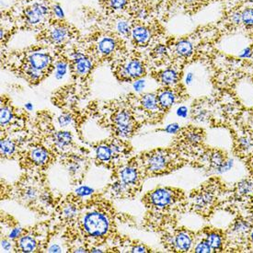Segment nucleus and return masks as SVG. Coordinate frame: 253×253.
<instances>
[{
    "mask_svg": "<svg viewBox=\"0 0 253 253\" xmlns=\"http://www.w3.org/2000/svg\"><path fill=\"white\" fill-rule=\"evenodd\" d=\"M84 228L92 237H100L106 234L109 229V221L103 213L92 212L87 213L84 218Z\"/></svg>",
    "mask_w": 253,
    "mask_h": 253,
    "instance_id": "obj_1",
    "label": "nucleus"
},
{
    "mask_svg": "<svg viewBox=\"0 0 253 253\" xmlns=\"http://www.w3.org/2000/svg\"><path fill=\"white\" fill-rule=\"evenodd\" d=\"M49 14V7L44 3L35 2L24 11V21L29 26L40 24Z\"/></svg>",
    "mask_w": 253,
    "mask_h": 253,
    "instance_id": "obj_2",
    "label": "nucleus"
},
{
    "mask_svg": "<svg viewBox=\"0 0 253 253\" xmlns=\"http://www.w3.org/2000/svg\"><path fill=\"white\" fill-rule=\"evenodd\" d=\"M114 123H115L117 132L122 136L126 137L132 133V130H133L132 117L126 111H121L116 114L114 117Z\"/></svg>",
    "mask_w": 253,
    "mask_h": 253,
    "instance_id": "obj_3",
    "label": "nucleus"
},
{
    "mask_svg": "<svg viewBox=\"0 0 253 253\" xmlns=\"http://www.w3.org/2000/svg\"><path fill=\"white\" fill-rule=\"evenodd\" d=\"M28 60H29V67L42 72L44 69H46L47 67L50 66L52 58L48 53L34 52L30 54Z\"/></svg>",
    "mask_w": 253,
    "mask_h": 253,
    "instance_id": "obj_4",
    "label": "nucleus"
},
{
    "mask_svg": "<svg viewBox=\"0 0 253 253\" xmlns=\"http://www.w3.org/2000/svg\"><path fill=\"white\" fill-rule=\"evenodd\" d=\"M172 193L167 189H158L150 194V202L154 207L163 208L172 203Z\"/></svg>",
    "mask_w": 253,
    "mask_h": 253,
    "instance_id": "obj_5",
    "label": "nucleus"
},
{
    "mask_svg": "<svg viewBox=\"0 0 253 253\" xmlns=\"http://www.w3.org/2000/svg\"><path fill=\"white\" fill-rule=\"evenodd\" d=\"M70 34L69 28L66 25L58 24L52 27L47 34V38L53 44H61L68 39Z\"/></svg>",
    "mask_w": 253,
    "mask_h": 253,
    "instance_id": "obj_6",
    "label": "nucleus"
},
{
    "mask_svg": "<svg viewBox=\"0 0 253 253\" xmlns=\"http://www.w3.org/2000/svg\"><path fill=\"white\" fill-rule=\"evenodd\" d=\"M169 163L168 156L163 152L154 153L147 160L148 169L152 172H160L163 171Z\"/></svg>",
    "mask_w": 253,
    "mask_h": 253,
    "instance_id": "obj_7",
    "label": "nucleus"
},
{
    "mask_svg": "<svg viewBox=\"0 0 253 253\" xmlns=\"http://www.w3.org/2000/svg\"><path fill=\"white\" fill-rule=\"evenodd\" d=\"M145 74V67L137 59L129 61L123 67V75L128 79H138Z\"/></svg>",
    "mask_w": 253,
    "mask_h": 253,
    "instance_id": "obj_8",
    "label": "nucleus"
},
{
    "mask_svg": "<svg viewBox=\"0 0 253 253\" xmlns=\"http://www.w3.org/2000/svg\"><path fill=\"white\" fill-rule=\"evenodd\" d=\"M131 35L133 42L139 45H146L151 39V31L150 29L144 25H136L132 28Z\"/></svg>",
    "mask_w": 253,
    "mask_h": 253,
    "instance_id": "obj_9",
    "label": "nucleus"
},
{
    "mask_svg": "<svg viewBox=\"0 0 253 253\" xmlns=\"http://www.w3.org/2000/svg\"><path fill=\"white\" fill-rule=\"evenodd\" d=\"M74 68L76 73L80 76H84L88 73L92 67L91 61L82 53H75L73 57Z\"/></svg>",
    "mask_w": 253,
    "mask_h": 253,
    "instance_id": "obj_10",
    "label": "nucleus"
},
{
    "mask_svg": "<svg viewBox=\"0 0 253 253\" xmlns=\"http://www.w3.org/2000/svg\"><path fill=\"white\" fill-rule=\"evenodd\" d=\"M213 193L211 191L206 190L196 194V196L193 199V204L197 209L205 210L213 205Z\"/></svg>",
    "mask_w": 253,
    "mask_h": 253,
    "instance_id": "obj_11",
    "label": "nucleus"
},
{
    "mask_svg": "<svg viewBox=\"0 0 253 253\" xmlns=\"http://www.w3.org/2000/svg\"><path fill=\"white\" fill-rule=\"evenodd\" d=\"M116 45H117V42L114 38L111 36H103L98 42L97 49H98L99 53L101 54L108 55L114 52L116 48Z\"/></svg>",
    "mask_w": 253,
    "mask_h": 253,
    "instance_id": "obj_12",
    "label": "nucleus"
},
{
    "mask_svg": "<svg viewBox=\"0 0 253 253\" xmlns=\"http://www.w3.org/2000/svg\"><path fill=\"white\" fill-rule=\"evenodd\" d=\"M176 100V95L171 89H163L158 94L159 105L163 109H169L173 105Z\"/></svg>",
    "mask_w": 253,
    "mask_h": 253,
    "instance_id": "obj_13",
    "label": "nucleus"
},
{
    "mask_svg": "<svg viewBox=\"0 0 253 253\" xmlns=\"http://www.w3.org/2000/svg\"><path fill=\"white\" fill-rule=\"evenodd\" d=\"M174 245L177 250L180 252H187L192 246V239L191 236L186 232H180L174 240Z\"/></svg>",
    "mask_w": 253,
    "mask_h": 253,
    "instance_id": "obj_14",
    "label": "nucleus"
},
{
    "mask_svg": "<svg viewBox=\"0 0 253 253\" xmlns=\"http://www.w3.org/2000/svg\"><path fill=\"white\" fill-rule=\"evenodd\" d=\"M175 52L181 57H189L193 53V43L186 39L180 40L175 45Z\"/></svg>",
    "mask_w": 253,
    "mask_h": 253,
    "instance_id": "obj_15",
    "label": "nucleus"
},
{
    "mask_svg": "<svg viewBox=\"0 0 253 253\" xmlns=\"http://www.w3.org/2000/svg\"><path fill=\"white\" fill-rule=\"evenodd\" d=\"M138 179V172L133 167H126L121 171V180L126 185L134 184Z\"/></svg>",
    "mask_w": 253,
    "mask_h": 253,
    "instance_id": "obj_16",
    "label": "nucleus"
},
{
    "mask_svg": "<svg viewBox=\"0 0 253 253\" xmlns=\"http://www.w3.org/2000/svg\"><path fill=\"white\" fill-rule=\"evenodd\" d=\"M160 78L162 84L166 86H171L178 82L179 74L173 68H168L163 72H161Z\"/></svg>",
    "mask_w": 253,
    "mask_h": 253,
    "instance_id": "obj_17",
    "label": "nucleus"
},
{
    "mask_svg": "<svg viewBox=\"0 0 253 253\" xmlns=\"http://www.w3.org/2000/svg\"><path fill=\"white\" fill-rule=\"evenodd\" d=\"M31 158L34 161V163L38 164V165H42L45 164L48 159H49V155L47 150L42 147H36L31 153Z\"/></svg>",
    "mask_w": 253,
    "mask_h": 253,
    "instance_id": "obj_18",
    "label": "nucleus"
},
{
    "mask_svg": "<svg viewBox=\"0 0 253 253\" xmlns=\"http://www.w3.org/2000/svg\"><path fill=\"white\" fill-rule=\"evenodd\" d=\"M237 193L241 197H249L253 194V180H243L238 183Z\"/></svg>",
    "mask_w": 253,
    "mask_h": 253,
    "instance_id": "obj_19",
    "label": "nucleus"
},
{
    "mask_svg": "<svg viewBox=\"0 0 253 253\" xmlns=\"http://www.w3.org/2000/svg\"><path fill=\"white\" fill-rule=\"evenodd\" d=\"M141 103L146 108L147 110L149 111H155L159 108V101H158V96H156L153 93L146 94L142 100H141Z\"/></svg>",
    "mask_w": 253,
    "mask_h": 253,
    "instance_id": "obj_20",
    "label": "nucleus"
},
{
    "mask_svg": "<svg viewBox=\"0 0 253 253\" xmlns=\"http://www.w3.org/2000/svg\"><path fill=\"white\" fill-rule=\"evenodd\" d=\"M132 25L131 22L126 19H120L116 21L115 24V30L120 35L126 36L128 34H131L132 32Z\"/></svg>",
    "mask_w": 253,
    "mask_h": 253,
    "instance_id": "obj_21",
    "label": "nucleus"
},
{
    "mask_svg": "<svg viewBox=\"0 0 253 253\" xmlns=\"http://www.w3.org/2000/svg\"><path fill=\"white\" fill-rule=\"evenodd\" d=\"M20 250L24 253H32L36 249V242L30 236H24L20 240Z\"/></svg>",
    "mask_w": 253,
    "mask_h": 253,
    "instance_id": "obj_22",
    "label": "nucleus"
},
{
    "mask_svg": "<svg viewBox=\"0 0 253 253\" xmlns=\"http://www.w3.org/2000/svg\"><path fill=\"white\" fill-rule=\"evenodd\" d=\"M226 161L225 158L223 157V155L220 152H214L210 156L209 162H210V166L215 171H218L220 168L224 164V162Z\"/></svg>",
    "mask_w": 253,
    "mask_h": 253,
    "instance_id": "obj_23",
    "label": "nucleus"
},
{
    "mask_svg": "<svg viewBox=\"0 0 253 253\" xmlns=\"http://www.w3.org/2000/svg\"><path fill=\"white\" fill-rule=\"evenodd\" d=\"M207 241L208 242V244L211 246L213 251L221 250L222 245H223L222 237L220 236L219 234L217 233L209 234L208 237H207Z\"/></svg>",
    "mask_w": 253,
    "mask_h": 253,
    "instance_id": "obj_24",
    "label": "nucleus"
},
{
    "mask_svg": "<svg viewBox=\"0 0 253 253\" xmlns=\"http://www.w3.org/2000/svg\"><path fill=\"white\" fill-rule=\"evenodd\" d=\"M54 139H55V143L59 147H67L72 141V135L68 132H59L55 134Z\"/></svg>",
    "mask_w": 253,
    "mask_h": 253,
    "instance_id": "obj_25",
    "label": "nucleus"
},
{
    "mask_svg": "<svg viewBox=\"0 0 253 253\" xmlns=\"http://www.w3.org/2000/svg\"><path fill=\"white\" fill-rule=\"evenodd\" d=\"M128 2L129 0H106V5L111 10L119 11L127 7Z\"/></svg>",
    "mask_w": 253,
    "mask_h": 253,
    "instance_id": "obj_26",
    "label": "nucleus"
},
{
    "mask_svg": "<svg viewBox=\"0 0 253 253\" xmlns=\"http://www.w3.org/2000/svg\"><path fill=\"white\" fill-rule=\"evenodd\" d=\"M97 158L100 161H108L112 157V149L107 146H100L96 150Z\"/></svg>",
    "mask_w": 253,
    "mask_h": 253,
    "instance_id": "obj_27",
    "label": "nucleus"
},
{
    "mask_svg": "<svg viewBox=\"0 0 253 253\" xmlns=\"http://www.w3.org/2000/svg\"><path fill=\"white\" fill-rule=\"evenodd\" d=\"M242 23L246 27H253V7H246L241 12Z\"/></svg>",
    "mask_w": 253,
    "mask_h": 253,
    "instance_id": "obj_28",
    "label": "nucleus"
},
{
    "mask_svg": "<svg viewBox=\"0 0 253 253\" xmlns=\"http://www.w3.org/2000/svg\"><path fill=\"white\" fill-rule=\"evenodd\" d=\"M186 139L193 145L200 143L203 139V133L198 130H192L186 133Z\"/></svg>",
    "mask_w": 253,
    "mask_h": 253,
    "instance_id": "obj_29",
    "label": "nucleus"
},
{
    "mask_svg": "<svg viewBox=\"0 0 253 253\" xmlns=\"http://www.w3.org/2000/svg\"><path fill=\"white\" fill-rule=\"evenodd\" d=\"M15 150V145L10 140H2L1 141V153L2 155H10Z\"/></svg>",
    "mask_w": 253,
    "mask_h": 253,
    "instance_id": "obj_30",
    "label": "nucleus"
},
{
    "mask_svg": "<svg viewBox=\"0 0 253 253\" xmlns=\"http://www.w3.org/2000/svg\"><path fill=\"white\" fill-rule=\"evenodd\" d=\"M12 118V111L8 107H2L1 109V125L6 126Z\"/></svg>",
    "mask_w": 253,
    "mask_h": 253,
    "instance_id": "obj_31",
    "label": "nucleus"
},
{
    "mask_svg": "<svg viewBox=\"0 0 253 253\" xmlns=\"http://www.w3.org/2000/svg\"><path fill=\"white\" fill-rule=\"evenodd\" d=\"M67 64H66L65 62H63V61L59 62V63L56 65V75H55L56 79H57V80H61V79L66 75V73H67Z\"/></svg>",
    "mask_w": 253,
    "mask_h": 253,
    "instance_id": "obj_32",
    "label": "nucleus"
},
{
    "mask_svg": "<svg viewBox=\"0 0 253 253\" xmlns=\"http://www.w3.org/2000/svg\"><path fill=\"white\" fill-rule=\"evenodd\" d=\"M195 253H212V248L208 244L207 241H202L197 246L195 247Z\"/></svg>",
    "mask_w": 253,
    "mask_h": 253,
    "instance_id": "obj_33",
    "label": "nucleus"
},
{
    "mask_svg": "<svg viewBox=\"0 0 253 253\" xmlns=\"http://www.w3.org/2000/svg\"><path fill=\"white\" fill-rule=\"evenodd\" d=\"M249 224L245 222V221H238L236 224H235V226H234L233 230L234 231H236V232H245L247 231L248 229H249Z\"/></svg>",
    "mask_w": 253,
    "mask_h": 253,
    "instance_id": "obj_34",
    "label": "nucleus"
},
{
    "mask_svg": "<svg viewBox=\"0 0 253 253\" xmlns=\"http://www.w3.org/2000/svg\"><path fill=\"white\" fill-rule=\"evenodd\" d=\"M230 21L235 24V25H240L242 23V19H241V12L240 11H233L230 14Z\"/></svg>",
    "mask_w": 253,
    "mask_h": 253,
    "instance_id": "obj_35",
    "label": "nucleus"
},
{
    "mask_svg": "<svg viewBox=\"0 0 253 253\" xmlns=\"http://www.w3.org/2000/svg\"><path fill=\"white\" fill-rule=\"evenodd\" d=\"M233 160H226V161L224 162V164H223L222 167L220 168L219 170H218L217 172H219V173H224V172H227V171H228L229 169H231V168L233 167Z\"/></svg>",
    "mask_w": 253,
    "mask_h": 253,
    "instance_id": "obj_36",
    "label": "nucleus"
},
{
    "mask_svg": "<svg viewBox=\"0 0 253 253\" xmlns=\"http://www.w3.org/2000/svg\"><path fill=\"white\" fill-rule=\"evenodd\" d=\"M53 14L55 15V17H56V18L61 19V20L65 18V13H64V10H63V8H62V7H61L60 5H58V4H55V5H53Z\"/></svg>",
    "mask_w": 253,
    "mask_h": 253,
    "instance_id": "obj_37",
    "label": "nucleus"
},
{
    "mask_svg": "<svg viewBox=\"0 0 253 253\" xmlns=\"http://www.w3.org/2000/svg\"><path fill=\"white\" fill-rule=\"evenodd\" d=\"M153 52L157 57L163 56V55H165L167 53L166 46H165V45H163V44H160V45L156 46V48L154 49Z\"/></svg>",
    "mask_w": 253,
    "mask_h": 253,
    "instance_id": "obj_38",
    "label": "nucleus"
},
{
    "mask_svg": "<svg viewBox=\"0 0 253 253\" xmlns=\"http://www.w3.org/2000/svg\"><path fill=\"white\" fill-rule=\"evenodd\" d=\"M58 122H59V125H60L61 126H67V125L71 122V116L68 115V114L62 115V116L59 117Z\"/></svg>",
    "mask_w": 253,
    "mask_h": 253,
    "instance_id": "obj_39",
    "label": "nucleus"
},
{
    "mask_svg": "<svg viewBox=\"0 0 253 253\" xmlns=\"http://www.w3.org/2000/svg\"><path fill=\"white\" fill-rule=\"evenodd\" d=\"M92 192L93 191L90 188H88L87 186L80 187V189L77 190V193L80 195V196H86V195L92 193Z\"/></svg>",
    "mask_w": 253,
    "mask_h": 253,
    "instance_id": "obj_40",
    "label": "nucleus"
},
{
    "mask_svg": "<svg viewBox=\"0 0 253 253\" xmlns=\"http://www.w3.org/2000/svg\"><path fill=\"white\" fill-rule=\"evenodd\" d=\"M165 130L167 133H178L180 130V126L178 124H171V125H169Z\"/></svg>",
    "mask_w": 253,
    "mask_h": 253,
    "instance_id": "obj_41",
    "label": "nucleus"
},
{
    "mask_svg": "<svg viewBox=\"0 0 253 253\" xmlns=\"http://www.w3.org/2000/svg\"><path fill=\"white\" fill-rule=\"evenodd\" d=\"M145 86H146V81L142 80H136L133 85L135 91H141L145 87Z\"/></svg>",
    "mask_w": 253,
    "mask_h": 253,
    "instance_id": "obj_42",
    "label": "nucleus"
},
{
    "mask_svg": "<svg viewBox=\"0 0 253 253\" xmlns=\"http://www.w3.org/2000/svg\"><path fill=\"white\" fill-rule=\"evenodd\" d=\"M252 146H253L252 140L245 138V137L240 139V147H242L243 149H249V148H251Z\"/></svg>",
    "mask_w": 253,
    "mask_h": 253,
    "instance_id": "obj_43",
    "label": "nucleus"
},
{
    "mask_svg": "<svg viewBox=\"0 0 253 253\" xmlns=\"http://www.w3.org/2000/svg\"><path fill=\"white\" fill-rule=\"evenodd\" d=\"M241 58H251L253 56V49L248 47L246 49H244L240 54Z\"/></svg>",
    "mask_w": 253,
    "mask_h": 253,
    "instance_id": "obj_44",
    "label": "nucleus"
},
{
    "mask_svg": "<svg viewBox=\"0 0 253 253\" xmlns=\"http://www.w3.org/2000/svg\"><path fill=\"white\" fill-rule=\"evenodd\" d=\"M188 114V109L185 106H180L177 110V115L181 118H185Z\"/></svg>",
    "mask_w": 253,
    "mask_h": 253,
    "instance_id": "obj_45",
    "label": "nucleus"
},
{
    "mask_svg": "<svg viewBox=\"0 0 253 253\" xmlns=\"http://www.w3.org/2000/svg\"><path fill=\"white\" fill-rule=\"evenodd\" d=\"M64 213H65V215H66L67 217L70 218V217H72V216H74V215L76 214V209H75L73 207H67V208L65 209Z\"/></svg>",
    "mask_w": 253,
    "mask_h": 253,
    "instance_id": "obj_46",
    "label": "nucleus"
},
{
    "mask_svg": "<svg viewBox=\"0 0 253 253\" xmlns=\"http://www.w3.org/2000/svg\"><path fill=\"white\" fill-rule=\"evenodd\" d=\"M20 234V228H15L12 230V232L9 234V238L10 239H15L17 237H19Z\"/></svg>",
    "mask_w": 253,
    "mask_h": 253,
    "instance_id": "obj_47",
    "label": "nucleus"
},
{
    "mask_svg": "<svg viewBox=\"0 0 253 253\" xmlns=\"http://www.w3.org/2000/svg\"><path fill=\"white\" fill-rule=\"evenodd\" d=\"M1 246L2 249L5 250V251H8L10 249V243L7 242V240H2V243H1Z\"/></svg>",
    "mask_w": 253,
    "mask_h": 253,
    "instance_id": "obj_48",
    "label": "nucleus"
},
{
    "mask_svg": "<svg viewBox=\"0 0 253 253\" xmlns=\"http://www.w3.org/2000/svg\"><path fill=\"white\" fill-rule=\"evenodd\" d=\"M145 252L147 251L143 246L135 247L133 250V253H145Z\"/></svg>",
    "mask_w": 253,
    "mask_h": 253,
    "instance_id": "obj_49",
    "label": "nucleus"
},
{
    "mask_svg": "<svg viewBox=\"0 0 253 253\" xmlns=\"http://www.w3.org/2000/svg\"><path fill=\"white\" fill-rule=\"evenodd\" d=\"M193 73H188L187 74L186 79H185V81H186L187 84H191L192 82H193Z\"/></svg>",
    "mask_w": 253,
    "mask_h": 253,
    "instance_id": "obj_50",
    "label": "nucleus"
},
{
    "mask_svg": "<svg viewBox=\"0 0 253 253\" xmlns=\"http://www.w3.org/2000/svg\"><path fill=\"white\" fill-rule=\"evenodd\" d=\"M61 249L58 246H53L52 248H50V250H49V252L50 253H59L60 252Z\"/></svg>",
    "mask_w": 253,
    "mask_h": 253,
    "instance_id": "obj_51",
    "label": "nucleus"
},
{
    "mask_svg": "<svg viewBox=\"0 0 253 253\" xmlns=\"http://www.w3.org/2000/svg\"><path fill=\"white\" fill-rule=\"evenodd\" d=\"M25 107H26L27 109L29 110V111H32L33 110V104H31V103H27L26 105H25Z\"/></svg>",
    "mask_w": 253,
    "mask_h": 253,
    "instance_id": "obj_52",
    "label": "nucleus"
},
{
    "mask_svg": "<svg viewBox=\"0 0 253 253\" xmlns=\"http://www.w3.org/2000/svg\"><path fill=\"white\" fill-rule=\"evenodd\" d=\"M251 239H252V240L253 241V232L252 233V235H251Z\"/></svg>",
    "mask_w": 253,
    "mask_h": 253,
    "instance_id": "obj_53",
    "label": "nucleus"
},
{
    "mask_svg": "<svg viewBox=\"0 0 253 253\" xmlns=\"http://www.w3.org/2000/svg\"><path fill=\"white\" fill-rule=\"evenodd\" d=\"M252 49H253V48H252Z\"/></svg>",
    "mask_w": 253,
    "mask_h": 253,
    "instance_id": "obj_54",
    "label": "nucleus"
},
{
    "mask_svg": "<svg viewBox=\"0 0 253 253\" xmlns=\"http://www.w3.org/2000/svg\"><path fill=\"white\" fill-rule=\"evenodd\" d=\"M251 1H252V2H253V0H251Z\"/></svg>",
    "mask_w": 253,
    "mask_h": 253,
    "instance_id": "obj_55",
    "label": "nucleus"
},
{
    "mask_svg": "<svg viewBox=\"0 0 253 253\" xmlns=\"http://www.w3.org/2000/svg\"></svg>",
    "mask_w": 253,
    "mask_h": 253,
    "instance_id": "obj_56",
    "label": "nucleus"
}]
</instances>
